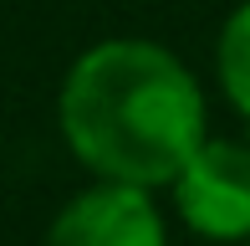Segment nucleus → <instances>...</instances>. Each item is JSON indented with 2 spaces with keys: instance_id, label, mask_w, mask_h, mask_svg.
I'll use <instances>...</instances> for the list:
<instances>
[{
  "instance_id": "1",
  "label": "nucleus",
  "mask_w": 250,
  "mask_h": 246,
  "mask_svg": "<svg viewBox=\"0 0 250 246\" xmlns=\"http://www.w3.org/2000/svg\"><path fill=\"white\" fill-rule=\"evenodd\" d=\"M66 149L97 180L164 190L209 133L199 77L148 36H107L66 67L56 93Z\"/></svg>"
},
{
  "instance_id": "2",
  "label": "nucleus",
  "mask_w": 250,
  "mask_h": 246,
  "mask_svg": "<svg viewBox=\"0 0 250 246\" xmlns=\"http://www.w3.org/2000/svg\"><path fill=\"white\" fill-rule=\"evenodd\" d=\"M174 216L204 241H245L250 236V144L204 139L164 185Z\"/></svg>"
},
{
  "instance_id": "3",
  "label": "nucleus",
  "mask_w": 250,
  "mask_h": 246,
  "mask_svg": "<svg viewBox=\"0 0 250 246\" xmlns=\"http://www.w3.org/2000/svg\"><path fill=\"white\" fill-rule=\"evenodd\" d=\"M41 246H168V231L153 190L92 180L51 216Z\"/></svg>"
},
{
  "instance_id": "4",
  "label": "nucleus",
  "mask_w": 250,
  "mask_h": 246,
  "mask_svg": "<svg viewBox=\"0 0 250 246\" xmlns=\"http://www.w3.org/2000/svg\"><path fill=\"white\" fill-rule=\"evenodd\" d=\"M214 77H220L225 103L250 123V0H240V5L225 16V26H220V41H214Z\"/></svg>"
},
{
  "instance_id": "5",
  "label": "nucleus",
  "mask_w": 250,
  "mask_h": 246,
  "mask_svg": "<svg viewBox=\"0 0 250 246\" xmlns=\"http://www.w3.org/2000/svg\"><path fill=\"white\" fill-rule=\"evenodd\" d=\"M245 246H250V236H245Z\"/></svg>"
}]
</instances>
